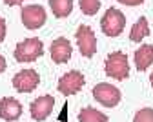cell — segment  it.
<instances>
[{
  "mask_svg": "<svg viewBox=\"0 0 153 122\" xmlns=\"http://www.w3.org/2000/svg\"><path fill=\"white\" fill-rule=\"evenodd\" d=\"M84 75L80 73V71H69V73H66L64 77H60V80H59V91L62 93V95H75V93H79L80 89H82V86H84Z\"/></svg>",
  "mask_w": 153,
  "mask_h": 122,
  "instance_id": "obj_7",
  "label": "cell"
},
{
  "mask_svg": "<svg viewBox=\"0 0 153 122\" xmlns=\"http://www.w3.org/2000/svg\"><path fill=\"white\" fill-rule=\"evenodd\" d=\"M49 7L56 18H64L73 11V0H49Z\"/></svg>",
  "mask_w": 153,
  "mask_h": 122,
  "instance_id": "obj_13",
  "label": "cell"
},
{
  "mask_svg": "<svg viewBox=\"0 0 153 122\" xmlns=\"http://www.w3.org/2000/svg\"><path fill=\"white\" fill-rule=\"evenodd\" d=\"M6 69V58L2 57V55H0V73H2Z\"/></svg>",
  "mask_w": 153,
  "mask_h": 122,
  "instance_id": "obj_21",
  "label": "cell"
},
{
  "mask_svg": "<svg viewBox=\"0 0 153 122\" xmlns=\"http://www.w3.org/2000/svg\"><path fill=\"white\" fill-rule=\"evenodd\" d=\"M22 115V106L16 98L13 97H4L0 98V118L4 120H16Z\"/></svg>",
  "mask_w": 153,
  "mask_h": 122,
  "instance_id": "obj_11",
  "label": "cell"
},
{
  "mask_svg": "<svg viewBox=\"0 0 153 122\" xmlns=\"http://www.w3.org/2000/svg\"><path fill=\"white\" fill-rule=\"evenodd\" d=\"M38 82H40V77H38V73L35 69H22V71H18L15 77H13V86L16 91H20V93H29L33 91Z\"/></svg>",
  "mask_w": 153,
  "mask_h": 122,
  "instance_id": "obj_6",
  "label": "cell"
},
{
  "mask_svg": "<svg viewBox=\"0 0 153 122\" xmlns=\"http://www.w3.org/2000/svg\"><path fill=\"white\" fill-rule=\"evenodd\" d=\"M148 35H149V24H148V20L142 16V18H139L137 22L133 24V28L129 31V38L133 40V42H140V40L144 36H148Z\"/></svg>",
  "mask_w": 153,
  "mask_h": 122,
  "instance_id": "obj_14",
  "label": "cell"
},
{
  "mask_svg": "<svg viewBox=\"0 0 153 122\" xmlns=\"http://www.w3.org/2000/svg\"><path fill=\"white\" fill-rule=\"evenodd\" d=\"M53 106H55V98L51 95H44V97H38L31 102V117L35 120H46L51 111H53Z\"/></svg>",
  "mask_w": 153,
  "mask_h": 122,
  "instance_id": "obj_9",
  "label": "cell"
},
{
  "mask_svg": "<svg viewBox=\"0 0 153 122\" xmlns=\"http://www.w3.org/2000/svg\"><path fill=\"white\" fill-rule=\"evenodd\" d=\"M44 46L38 38H26L15 48V58L18 62H33L38 57H42Z\"/></svg>",
  "mask_w": 153,
  "mask_h": 122,
  "instance_id": "obj_2",
  "label": "cell"
},
{
  "mask_svg": "<svg viewBox=\"0 0 153 122\" xmlns=\"http://www.w3.org/2000/svg\"><path fill=\"white\" fill-rule=\"evenodd\" d=\"M80 4V9L84 15H95L99 9H100V0H79Z\"/></svg>",
  "mask_w": 153,
  "mask_h": 122,
  "instance_id": "obj_16",
  "label": "cell"
},
{
  "mask_svg": "<svg viewBox=\"0 0 153 122\" xmlns=\"http://www.w3.org/2000/svg\"><path fill=\"white\" fill-rule=\"evenodd\" d=\"M76 36V44H79V49L82 53V57L91 58L97 51V36H95L93 29L89 26H80L75 33Z\"/></svg>",
  "mask_w": 153,
  "mask_h": 122,
  "instance_id": "obj_5",
  "label": "cell"
},
{
  "mask_svg": "<svg viewBox=\"0 0 153 122\" xmlns=\"http://www.w3.org/2000/svg\"><path fill=\"white\" fill-rule=\"evenodd\" d=\"M102 31L108 35V36H119L126 26V16L122 15V11L115 9V7H109L104 16H102Z\"/></svg>",
  "mask_w": 153,
  "mask_h": 122,
  "instance_id": "obj_3",
  "label": "cell"
},
{
  "mask_svg": "<svg viewBox=\"0 0 153 122\" xmlns=\"http://www.w3.org/2000/svg\"><path fill=\"white\" fill-rule=\"evenodd\" d=\"M71 44H69V40L60 36V38H56L53 40V44H51V58H53V62L56 64H64L68 62V60L71 58Z\"/></svg>",
  "mask_w": 153,
  "mask_h": 122,
  "instance_id": "obj_10",
  "label": "cell"
},
{
  "mask_svg": "<svg viewBox=\"0 0 153 122\" xmlns=\"http://www.w3.org/2000/svg\"><path fill=\"white\" fill-rule=\"evenodd\" d=\"M6 38V22H4V18L0 16V42Z\"/></svg>",
  "mask_w": 153,
  "mask_h": 122,
  "instance_id": "obj_18",
  "label": "cell"
},
{
  "mask_svg": "<svg viewBox=\"0 0 153 122\" xmlns=\"http://www.w3.org/2000/svg\"><path fill=\"white\" fill-rule=\"evenodd\" d=\"M79 122H108V117L93 108H84L79 113Z\"/></svg>",
  "mask_w": 153,
  "mask_h": 122,
  "instance_id": "obj_15",
  "label": "cell"
},
{
  "mask_svg": "<svg viewBox=\"0 0 153 122\" xmlns=\"http://www.w3.org/2000/svg\"><path fill=\"white\" fill-rule=\"evenodd\" d=\"M46 22V11L42 6H26L22 7V24L27 29H38Z\"/></svg>",
  "mask_w": 153,
  "mask_h": 122,
  "instance_id": "obj_8",
  "label": "cell"
},
{
  "mask_svg": "<svg viewBox=\"0 0 153 122\" xmlns=\"http://www.w3.org/2000/svg\"><path fill=\"white\" fill-rule=\"evenodd\" d=\"M22 2H24V0H4V4H7V6H18Z\"/></svg>",
  "mask_w": 153,
  "mask_h": 122,
  "instance_id": "obj_20",
  "label": "cell"
},
{
  "mask_svg": "<svg viewBox=\"0 0 153 122\" xmlns=\"http://www.w3.org/2000/svg\"><path fill=\"white\" fill-rule=\"evenodd\" d=\"M149 82H151V86H153V73H151V77H149Z\"/></svg>",
  "mask_w": 153,
  "mask_h": 122,
  "instance_id": "obj_22",
  "label": "cell"
},
{
  "mask_svg": "<svg viewBox=\"0 0 153 122\" xmlns=\"http://www.w3.org/2000/svg\"><path fill=\"white\" fill-rule=\"evenodd\" d=\"M120 4H124V6H140L144 0H119Z\"/></svg>",
  "mask_w": 153,
  "mask_h": 122,
  "instance_id": "obj_19",
  "label": "cell"
},
{
  "mask_svg": "<svg viewBox=\"0 0 153 122\" xmlns=\"http://www.w3.org/2000/svg\"><path fill=\"white\" fill-rule=\"evenodd\" d=\"M93 97H95L97 102H100L106 108H115L120 102V91L115 86L108 84V82H100V84L95 86L93 88Z\"/></svg>",
  "mask_w": 153,
  "mask_h": 122,
  "instance_id": "obj_4",
  "label": "cell"
},
{
  "mask_svg": "<svg viewBox=\"0 0 153 122\" xmlns=\"http://www.w3.org/2000/svg\"><path fill=\"white\" fill-rule=\"evenodd\" d=\"M106 75L115 80H124L126 77H129L128 57L122 51H115L106 58Z\"/></svg>",
  "mask_w": 153,
  "mask_h": 122,
  "instance_id": "obj_1",
  "label": "cell"
},
{
  "mask_svg": "<svg viewBox=\"0 0 153 122\" xmlns=\"http://www.w3.org/2000/svg\"><path fill=\"white\" fill-rule=\"evenodd\" d=\"M151 64H153V46H149V44L140 46L135 51V66H137V69L139 71H144Z\"/></svg>",
  "mask_w": 153,
  "mask_h": 122,
  "instance_id": "obj_12",
  "label": "cell"
},
{
  "mask_svg": "<svg viewBox=\"0 0 153 122\" xmlns=\"http://www.w3.org/2000/svg\"><path fill=\"white\" fill-rule=\"evenodd\" d=\"M133 122H153V109L151 108H144V109L137 111Z\"/></svg>",
  "mask_w": 153,
  "mask_h": 122,
  "instance_id": "obj_17",
  "label": "cell"
}]
</instances>
